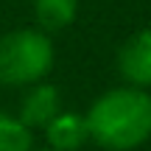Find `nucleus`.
<instances>
[{
    "mask_svg": "<svg viewBox=\"0 0 151 151\" xmlns=\"http://www.w3.org/2000/svg\"><path fill=\"white\" fill-rule=\"evenodd\" d=\"M90 140L106 151H132L151 140V92L115 87L92 101L84 115Z\"/></svg>",
    "mask_w": 151,
    "mask_h": 151,
    "instance_id": "1",
    "label": "nucleus"
},
{
    "mask_svg": "<svg viewBox=\"0 0 151 151\" xmlns=\"http://www.w3.org/2000/svg\"><path fill=\"white\" fill-rule=\"evenodd\" d=\"M53 42L39 28H17L0 37V84L31 87L53 70Z\"/></svg>",
    "mask_w": 151,
    "mask_h": 151,
    "instance_id": "2",
    "label": "nucleus"
},
{
    "mask_svg": "<svg viewBox=\"0 0 151 151\" xmlns=\"http://www.w3.org/2000/svg\"><path fill=\"white\" fill-rule=\"evenodd\" d=\"M118 70L137 90H151V28L132 34L118 50Z\"/></svg>",
    "mask_w": 151,
    "mask_h": 151,
    "instance_id": "3",
    "label": "nucleus"
},
{
    "mask_svg": "<svg viewBox=\"0 0 151 151\" xmlns=\"http://www.w3.org/2000/svg\"><path fill=\"white\" fill-rule=\"evenodd\" d=\"M59 112H62L59 87L48 84V81H37V84L25 87V92H22V98H20V112H17V118L34 132V129H45Z\"/></svg>",
    "mask_w": 151,
    "mask_h": 151,
    "instance_id": "4",
    "label": "nucleus"
},
{
    "mask_svg": "<svg viewBox=\"0 0 151 151\" xmlns=\"http://www.w3.org/2000/svg\"><path fill=\"white\" fill-rule=\"evenodd\" d=\"M45 137H48V148H53V151H78L90 140V129H87L84 115L62 109L45 126Z\"/></svg>",
    "mask_w": 151,
    "mask_h": 151,
    "instance_id": "5",
    "label": "nucleus"
},
{
    "mask_svg": "<svg viewBox=\"0 0 151 151\" xmlns=\"http://www.w3.org/2000/svg\"><path fill=\"white\" fill-rule=\"evenodd\" d=\"M76 14H78V0H34V20L45 34L65 31L76 22Z\"/></svg>",
    "mask_w": 151,
    "mask_h": 151,
    "instance_id": "6",
    "label": "nucleus"
},
{
    "mask_svg": "<svg viewBox=\"0 0 151 151\" xmlns=\"http://www.w3.org/2000/svg\"><path fill=\"white\" fill-rule=\"evenodd\" d=\"M34 132L17 115L0 112V151H31Z\"/></svg>",
    "mask_w": 151,
    "mask_h": 151,
    "instance_id": "7",
    "label": "nucleus"
},
{
    "mask_svg": "<svg viewBox=\"0 0 151 151\" xmlns=\"http://www.w3.org/2000/svg\"><path fill=\"white\" fill-rule=\"evenodd\" d=\"M42 151H53V148H42Z\"/></svg>",
    "mask_w": 151,
    "mask_h": 151,
    "instance_id": "8",
    "label": "nucleus"
}]
</instances>
